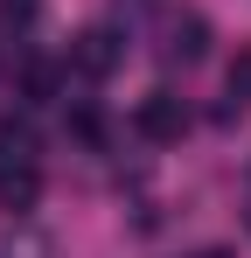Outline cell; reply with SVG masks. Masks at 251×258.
<instances>
[{
    "label": "cell",
    "mask_w": 251,
    "mask_h": 258,
    "mask_svg": "<svg viewBox=\"0 0 251 258\" xmlns=\"http://www.w3.org/2000/svg\"><path fill=\"white\" fill-rule=\"evenodd\" d=\"M42 196V168H35V140L28 133H0V210L21 216Z\"/></svg>",
    "instance_id": "6da1fadb"
},
{
    "label": "cell",
    "mask_w": 251,
    "mask_h": 258,
    "mask_svg": "<svg viewBox=\"0 0 251 258\" xmlns=\"http://www.w3.org/2000/svg\"><path fill=\"white\" fill-rule=\"evenodd\" d=\"M133 133H140V140H154V147H167V140H181V133H189V105H181L174 91H147V98H140V112H133Z\"/></svg>",
    "instance_id": "7a4b0ae2"
},
{
    "label": "cell",
    "mask_w": 251,
    "mask_h": 258,
    "mask_svg": "<svg viewBox=\"0 0 251 258\" xmlns=\"http://www.w3.org/2000/svg\"><path fill=\"white\" fill-rule=\"evenodd\" d=\"M119 28H84L77 42H70V70H77V77H91V84H98V77H112V70H119Z\"/></svg>",
    "instance_id": "3957f363"
},
{
    "label": "cell",
    "mask_w": 251,
    "mask_h": 258,
    "mask_svg": "<svg viewBox=\"0 0 251 258\" xmlns=\"http://www.w3.org/2000/svg\"><path fill=\"white\" fill-rule=\"evenodd\" d=\"M28 21H35V0H0V77H21V63H28Z\"/></svg>",
    "instance_id": "277c9868"
},
{
    "label": "cell",
    "mask_w": 251,
    "mask_h": 258,
    "mask_svg": "<svg viewBox=\"0 0 251 258\" xmlns=\"http://www.w3.org/2000/svg\"><path fill=\"white\" fill-rule=\"evenodd\" d=\"M161 56H167V63H181V70L209 56V21L196 14V7H181V14H167V42H161Z\"/></svg>",
    "instance_id": "5b68a950"
},
{
    "label": "cell",
    "mask_w": 251,
    "mask_h": 258,
    "mask_svg": "<svg viewBox=\"0 0 251 258\" xmlns=\"http://www.w3.org/2000/svg\"><path fill=\"white\" fill-rule=\"evenodd\" d=\"M251 105V49H237L230 56V77H223V119H237Z\"/></svg>",
    "instance_id": "8992f818"
},
{
    "label": "cell",
    "mask_w": 251,
    "mask_h": 258,
    "mask_svg": "<svg viewBox=\"0 0 251 258\" xmlns=\"http://www.w3.org/2000/svg\"><path fill=\"white\" fill-rule=\"evenodd\" d=\"M0 258H56V237H42V230H7V237H0Z\"/></svg>",
    "instance_id": "52a82bcc"
},
{
    "label": "cell",
    "mask_w": 251,
    "mask_h": 258,
    "mask_svg": "<svg viewBox=\"0 0 251 258\" xmlns=\"http://www.w3.org/2000/svg\"><path fill=\"white\" fill-rule=\"evenodd\" d=\"M203 258H230V251H203Z\"/></svg>",
    "instance_id": "ba28073f"
}]
</instances>
